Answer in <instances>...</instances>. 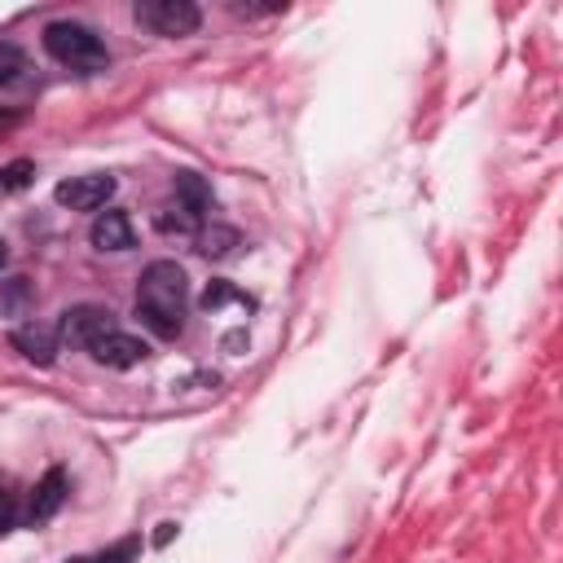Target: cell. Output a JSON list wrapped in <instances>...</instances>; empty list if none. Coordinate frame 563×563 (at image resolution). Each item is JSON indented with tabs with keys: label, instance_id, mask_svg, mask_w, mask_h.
<instances>
[{
	"label": "cell",
	"instance_id": "6da1fadb",
	"mask_svg": "<svg viewBox=\"0 0 563 563\" xmlns=\"http://www.w3.org/2000/svg\"><path fill=\"white\" fill-rule=\"evenodd\" d=\"M185 303H189L185 268L172 264V260H154V264L141 273V286H136V317H141L154 334L172 339V334H180Z\"/></svg>",
	"mask_w": 563,
	"mask_h": 563
},
{
	"label": "cell",
	"instance_id": "7a4b0ae2",
	"mask_svg": "<svg viewBox=\"0 0 563 563\" xmlns=\"http://www.w3.org/2000/svg\"><path fill=\"white\" fill-rule=\"evenodd\" d=\"M44 48H48L62 66H70V70H101V66L110 62L106 44H101L97 31L84 26V22H48V26H44Z\"/></svg>",
	"mask_w": 563,
	"mask_h": 563
},
{
	"label": "cell",
	"instance_id": "3957f363",
	"mask_svg": "<svg viewBox=\"0 0 563 563\" xmlns=\"http://www.w3.org/2000/svg\"><path fill=\"white\" fill-rule=\"evenodd\" d=\"M136 22L150 26L154 35H189V31H198L202 13L189 0H141L136 4Z\"/></svg>",
	"mask_w": 563,
	"mask_h": 563
},
{
	"label": "cell",
	"instance_id": "277c9868",
	"mask_svg": "<svg viewBox=\"0 0 563 563\" xmlns=\"http://www.w3.org/2000/svg\"><path fill=\"white\" fill-rule=\"evenodd\" d=\"M110 194H114V176H106V172L70 176V180L57 185V202L70 207V211H97V207L110 202Z\"/></svg>",
	"mask_w": 563,
	"mask_h": 563
},
{
	"label": "cell",
	"instance_id": "5b68a950",
	"mask_svg": "<svg viewBox=\"0 0 563 563\" xmlns=\"http://www.w3.org/2000/svg\"><path fill=\"white\" fill-rule=\"evenodd\" d=\"M66 339H75V343H97L101 334H110L114 330V312L110 308H97V303H79V308H66L62 312V325H57Z\"/></svg>",
	"mask_w": 563,
	"mask_h": 563
},
{
	"label": "cell",
	"instance_id": "8992f818",
	"mask_svg": "<svg viewBox=\"0 0 563 563\" xmlns=\"http://www.w3.org/2000/svg\"><path fill=\"white\" fill-rule=\"evenodd\" d=\"M57 343H62V330H57L53 321H22V325L13 330V347H18L26 361H35V365H53Z\"/></svg>",
	"mask_w": 563,
	"mask_h": 563
},
{
	"label": "cell",
	"instance_id": "52a82bcc",
	"mask_svg": "<svg viewBox=\"0 0 563 563\" xmlns=\"http://www.w3.org/2000/svg\"><path fill=\"white\" fill-rule=\"evenodd\" d=\"M88 352H92L101 365H110V369H132L136 361H145V343L132 339V334H123L119 325H114L110 334H101L97 343H88Z\"/></svg>",
	"mask_w": 563,
	"mask_h": 563
},
{
	"label": "cell",
	"instance_id": "ba28073f",
	"mask_svg": "<svg viewBox=\"0 0 563 563\" xmlns=\"http://www.w3.org/2000/svg\"><path fill=\"white\" fill-rule=\"evenodd\" d=\"M62 501H66V471H62V466H53V471H44V479L31 488L26 519H31V523H44Z\"/></svg>",
	"mask_w": 563,
	"mask_h": 563
},
{
	"label": "cell",
	"instance_id": "9c48e42d",
	"mask_svg": "<svg viewBox=\"0 0 563 563\" xmlns=\"http://www.w3.org/2000/svg\"><path fill=\"white\" fill-rule=\"evenodd\" d=\"M88 238H92L97 251H128V246H132V220H128L123 211H101V216L92 220Z\"/></svg>",
	"mask_w": 563,
	"mask_h": 563
},
{
	"label": "cell",
	"instance_id": "30bf717a",
	"mask_svg": "<svg viewBox=\"0 0 563 563\" xmlns=\"http://www.w3.org/2000/svg\"><path fill=\"white\" fill-rule=\"evenodd\" d=\"M176 202L198 220V216L211 211V185H207L202 176H194V172H180V176H176Z\"/></svg>",
	"mask_w": 563,
	"mask_h": 563
},
{
	"label": "cell",
	"instance_id": "8fae6325",
	"mask_svg": "<svg viewBox=\"0 0 563 563\" xmlns=\"http://www.w3.org/2000/svg\"><path fill=\"white\" fill-rule=\"evenodd\" d=\"M233 246H238V229H229V224H207L194 233V251L207 260H224Z\"/></svg>",
	"mask_w": 563,
	"mask_h": 563
},
{
	"label": "cell",
	"instance_id": "7c38bea8",
	"mask_svg": "<svg viewBox=\"0 0 563 563\" xmlns=\"http://www.w3.org/2000/svg\"><path fill=\"white\" fill-rule=\"evenodd\" d=\"M31 282L26 277H9L0 282V317H26L31 312Z\"/></svg>",
	"mask_w": 563,
	"mask_h": 563
},
{
	"label": "cell",
	"instance_id": "4fadbf2b",
	"mask_svg": "<svg viewBox=\"0 0 563 563\" xmlns=\"http://www.w3.org/2000/svg\"><path fill=\"white\" fill-rule=\"evenodd\" d=\"M35 176V163L31 158H18V163H9V167H0V189H26V180Z\"/></svg>",
	"mask_w": 563,
	"mask_h": 563
},
{
	"label": "cell",
	"instance_id": "5bb4252c",
	"mask_svg": "<svg viewBox=\"0 0 563 563\" xmlns=\"http://www.w3.org/2000/svg\"><path fill=\"white\" fill-rule=\"evenodd\" d=\"M26 70V57L18 44H0V84H13Z\"/></svg>",
	"mask_w": 563,
	"mask_h": 563
},
{
	"label": "cell",
	"instance_id": "9a60e30c",
	"mask_svg": "<svg viewBox=\"0 0 563 563\" xmlns=\"http://www.w3.org/2000/svg\"><path fill=\"white\" fill-rule=\"evenodd\" d=\"M136 550H141V541H119V545H110L106 554L84 559V563H132V559H136Z\"/></svg>",
	"mask_w": 563,
	"mask_h": 563
},
{
	"label": "cell",
	"instance_id": "2e32d148",
	"mask_svg": "<svg viewBox=\"0 0 563 563\" xmlns=\"http://www.w3.org/2000/svg\"><path fill=\"white\" fill-rule=\"evenodd\" d=\"M229 299H242L229 282H211L207 286V295H202V308H220V303H229ZM242 303H251V299H242Z\"/></svg>",
	"mask_w": 563,
	"mask_h": 563
},
{
	"label": "cell",
	"instance_id": "e0dca14e",
	"mask_svg": "<svg viewBox=\"0 0 563 563\" xmlns=\"http://www.w3.org/2000/svg\"><path fill=\"white\" fill-rule=\"evenodd\" d=\"M13 519H18V506H13V493L0 484V532H9L13 528Z\"/></svg>",
	"mask_w": 563,
	"mask_h": 563
},
{
	"label": "cell",
	"instance_id": "ac0fdd59",
	"mask_svg": "<svg viewBox=\"0 0 563 563\" xmlns=\"http://www.w3.org/2000/svg\"><path fill=\"white\" fill-rule=\"evenodd\" d=\"M13 123H18V114H0V132H9Z\"/></svg>",
	"mask_w": 563,
	"mask_h": 563
},
{
	"label": "cell",
	"instance_id": "d6986e66",
	"mask_svg": "<svg viewBox=\"0 0 563 563\" xmlns=\"http://www.w3.org/2000/svg\"><path fill=\"white\" fill-rule=\"evenodd\" d=\"M0 264H4V242H0Z\"/></svg>",
	"mask_w": 563,
	"mask_h": 563
}]
</instances>
